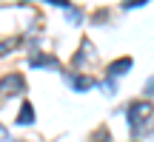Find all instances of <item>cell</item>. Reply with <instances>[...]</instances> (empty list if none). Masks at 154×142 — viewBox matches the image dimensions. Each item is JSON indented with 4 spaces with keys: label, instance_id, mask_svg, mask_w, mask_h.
Masks as SVG:
<instances>
[{
    "label": "cell",
    "instance_id": "9",
    "mask_svg": "<svg viewBox=\"0 0 154 142\" xmlns=\"http://www.w3.org/2000/svg\"><path fill=\"white\" fill-rule=\"evenodd\" d=\"M14 43H17V40H6V43H0V54H9Z\"/></svg>",
    "mask_w": 154,
    "mask_h": 142
},
{
    "label": "cell",
    "instance_id": "4",
    "mask_svg": "<svg viewBox=\"0 0 154 142\" xmlns=\"http://www.w3.org/2000/svg\"><path fill=\"white\" fill-rule=\"evenodd\" d=\"M134 63H131V57H123V60H114L109 66V80H117V77H123V74H128V68H131Z\"/></svg>",
    "mask_w": 154,
    "mask_h": 142
},
{
    "label": "cell",
    "instance_id": "12",
    "mask_svg": "<svg viewBox=\"0 0 154 142\" xmlns=\"http://www.w3.org/2000/svg\"><path fill=\"white\" fill-rule=\"evenodd\" d=\"M0 142H9V131L3 128V122H0Z\"/></svg>",
    "mask_w": 154,
    "mask_h": 142
},
{
    "label": "cell",
    "instance_id": "7",
    "mask_svg": "<svg viewBox=\"0 0 154 142\" xmlns=\"http://www.w3.org/2000/svg\"><path fill=\"white\" fill-rule=\"evenodd\" d=\"M66 17H69V23H80V20H83V11H80V9H72V6H66Z\"/></svg>",
    "mask_w": 154,
    "mask_h": 142
},
{
    "label": "cell",
    "instance_id": "2",
    "mask_svg": "<svg viewBox=\"0 0 154 142\" xmlns=\"http://www.w3.org/2000/svg\"><path fill=\"white\" fill-rule=\"evenodd\" d=\"M26 91V80H23V74H17V71H11V74H6L3 80H0V94L3 97H17V94Z\"/></svg>",
    "mask_w": 154,
    "mask_h": 142
},
{
    "label": "cell",
    "instance_id": "5",
    "mask_svg": "<svg viewBox=\"0 0 154 142\" xmlns=\"http://www.w3.org/2000/svg\"><path fill=\"white\" fill-rule=\"evenodd\" d=\"M66 82L74 88V91H88V88L94 85L91 77H83V74H66Z\"/></svg>",
    "mask_w": 154,
    "mask_h": 142
},
{
    "label": "cell",
    "instance_id": "3",
    "mask_svg": "<svg viewBox=\"0 0 154 142\" xmlns=\"http://www.w3.org/2000/svg\"><path fill=\"white\" fill-rule=\"evenodd\" d=\"M29 68H60V63L54 60V57H49V54H32L29 57Z\"/></svg>",
    "mask_w": 154,
    "mask_h": 142
},
{
    "label": "cell",
    "instance_id": "10",
    "mask_svg": "<svg viewBox=\"0 0 154 142\" xmlns=\"http://www.w3.org/2000/svg\"><path fill=\"white\" fill-rule=\"evenodd\" d=\"M97 142H109V131H106V128L97 131Z\"/></svg>",
    "mask_w": 154,
    "mask_h": 142
},
{
    "label": "cell",
    "instance_id": "1",
    "mask_svg": "<svg viewBox=\"0 0 154 142\" xmlns=\"http://www.w3.org/2000/svg\"><path fill=\"white\" fill-rule=\"evenodd\" d=\"M128 125H131L134 137H146L154 128V105L149 99H137L128 105Z\"/></svg>",
    "mask_w": 154,
    "mask_h": 142
},
{
    "label": "cell",
    "instance_id": "8",
    "mask_svg": "<svg viewBox=\"0 0 154 142\" xmlns=\"http://www.w3.org/2000/svg\"><path fill=\"white\" fill-rule=\"evenodd\" d=\"M103 91H106V94H114V91H117V82H114V80H106V82H103Z\"/></svg>",
    "mask_w": 154,
    "mask_h": 142
},
{
    "label": "cell",
    "instance_id": "6",
    "mask_svg": "<svg viewBox=\"0 0 154 142\" xmlns=\"http://www.w3.org/2000/svg\"><path fill=\"white\" fill-rule=\"evenodd\" d=\"M32 122H34V108L29 102H23L20 114H17V125H32Z\"/></svg>",
    "mask_w": 154,
    "mask_h": 142
},
{
    "label": "cell",
    "instance_id": "13",
    "mask_svg": "<svg viewBox=\"0 0 154 142\" xmlns=\"http://www.w3.org/2000/svg\"><path fill=\"white\" fill-rule=\"evenodd\" d=\"M9 142H14V139H9Z\"/></svg>",
    "mask_w": 154,
    "mask_h": 142
},
{
    "label": "cell",
    "instance_id": "11",
    "mask_svg": "<svg viewBox=\"0 0 154 142\" xmlns=\"http://www.w3.org/2000/svg\"><path fill=\"white\" fill-rule=\"evenodd\" d=\"M146 94H149V97H154V77L146 82Z\"/></svg>",
    "mask_w": 154,
    "mask_h": 142
}]
</instances>
